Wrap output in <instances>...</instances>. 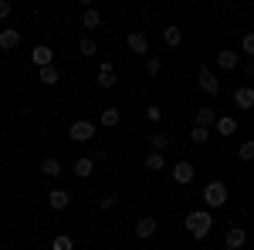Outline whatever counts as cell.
<instances>
[{
  "mask_svg": "<svg viewBox=\"0 0 254 250\" xmlns=\"http://www.w3.org/2000/svg\"><path fill=\"white\" fill-rule=\"evenodd\" d=\"M196 81H200V92H203V95H217V92H220V81H217V75L207 68V64H200Z\"/></svg>",
  "mask_w": 254,
  "mask_h": 250,
  "instance_id": "cell-4",
  "label": "cell"
},
{
  "mask_svg": "<svg viewBox=\"0 0 254 250\" xmlns=\"http://www.w3.org/2000/svg\"><path fill=\"white\" fill-rule=\"evenodd\" d=\"M146 118H149V122H159V118H163V108H159V105H149V108H146Z\"/></svg>",
  "mask_w": 254,
  "mask_h": 250,
  "instance_id": "cell-32",
  "label": "cell"
},
{
  "mask_svg": "<svg viewBox=\"0 0 254 250\" xmlns=\"http://www.w3.org/2000/svg\"><path fill=\"white\" fill-rule=\"evenodd\" d=\"M214 129H217L220 135H234V132H237V118H234V115H220Z\"/></svg>",
  "mask_w": 254,
  "mask_h": 250,
  "instance_id": "cell-22",
  "label": "cell"
},
{
  "mask_svg": "<svg viewBox=\"0 0 254 250\" xmlns=\"http://www.w3.org/2000/svg\"><path fill=\"white\" fill-rule=\"evenodd\" d=\"M142 162H146V169H149V173H159V169H166V155H163V152H153V149L146 152V159H142Z\"/></svg>",
  "mask_w": 254,
  "mask_h": 250,
  "instance_id": "cell-18",
  "label": "cell"
},
{
  "mask_svg": "<svg viewBox=\"0 0 254 250\" xmlns=\"http://www.w3.org/2000/svg\"><path fill=\"white\" fill-rule=\"evenodd\" d=\"M163 44H166V48H180V44H183V27H176V24L163 27Z\"/></svg>",
  "mask_w": 254,
  "mask_h": 250,
  "instance_id": "cell-16",
  "label": "cell"
},
{
  "mask_svg": "<svg viewBox=\"0 0 254 250\" xmlns=\"http://www.w3.org/2000/svg\"><path fill=\"white\" fill-rule=\"evenodd\" d=\"M241 75H248V78L254 75V61H241Z\"/></svg>",
  "mask_w": 254,
  "mask_h": 250,
  "instance_id": "cell-34",
  "label": "cell"
},
{
  "mask_svg": "<svg viewBox=\"0 0 254 250\" xmlns=\"http://www.w3.org/2000/svg\"><path fill=\"white\" fill-rule=\"evenodd\" d=\"M244 244H248V230H244V227H231V230H227V237H224V247L241 250Z\"/></svg>",
  "mask_w": 254,
  "mask_h": 250,
  "instance_id": "cell-13",
  "label": "cell"
},
{
  "mask_svg": "<svg viewBox=\"0 0 254 250\" xmlns=\"http://www.w3.org/2000/svg\"><path fill=\"white\" fill-rule=\"evenodd\" d=\"M126 44H129L132 54H149V38H146L142 31H132V34L126 38Z\"/></svg>",
  "mask_w": 254,
  "mask_h": 250,
  "instance_id": "cell-10",
  "label": "cell"
},
{
  "mask_svg": "<svg viewBox=\"0 0 254 250\" xmlns=\"http://www.w3.org/2000/svg\"><path fill=\"white\" fill-rule=\"evenodd\" d=\"M237 155H241L244 162H254V139H248V142H241V146H237Z\"/></svg>",
  "mask_w": 254,
  "mask_h": 250,
  "instance_id": "cell-29",
  "label": "cell"
},
{
  "mask_svg": "<svg viewBox=\"0 0 254 250\" xmlns=\"http://www.w3.org/2000/svg\"><path fill=\"white\" fill-rule=\"evenodd\" d=\"M31 61H34V68H51V64H55V48H51V44H38V48H34V51H31Z\"/></svg>",
  "mask_w": 254,
  "mask_h": 250,
  "instance_id": "cell-5",
  "label": "cell"
},
{
  "mask_svg": "<svg viewBox=\"0 0 254 250\" xmlns=\"http://www.w3.org/2000/svg\"><path fill=\"white\" fill-rule=\"evenodd\" d=\"M203 203H207V210H217V206H227V200H231V190H227V183H220V179H210L207 186H203Z\"/></svg>",
  "mask_w": 254,
  "mask_h": 250,
  "instance_id": "cell-2",
  "label": "cell"
},
{
  "mask_svg": "<svg viewBox=\"0 0 254 250\" xmlns=\"http://www.w3.org/2000/svg\"><path fill=\"white\" fill-rule=\"evenodd\" d=\"M149 146H153V152H166V149H170V135L166 132H149Z\"/></svg>",
  "mask_w": 254,
  "mask_h": 250,
  "instance_id": "cell-20",
  "label": "cell"
},
{
  "mask_svg": "<svg viewBox=\"0 0 254 250\" xmlns=\"http://www.w3.org/2000/svg\"><path fill=\"white\" fill-rule=\"evenodd\" d=\"M48 206H51L55 213L68 210V206H71V193H68V190H51V193H48Z\"/></svg>",
  "mask_w": 254,
  "mask_h": 250,
  "instance_id": "cell-9",
  "label": "cell"
},
{
  "mask_svg": "<svg viewBox=\"0 0 254 250\" xmlns=\"http://www.w3.org/2000/svg\"><path fill=\"white\" fill-rule=\"evenodd\" d=\"M119 118H122V115H119V108H116V105H109V108H102L98 122H102L105 129H116V125H119Z\"/></svg>",
  "mask_w": 254,
  "mask_h": 250,
  "instance_id": "cell-19",
  "label": "cell"
},
{
  "mask_svg": "<svg viewBox=\"0 0 254 250\" xmlns=\"http://www.w3.org/2000/svg\"><path fill=\"white\" fill-rule=\"evenodd\" d=\"M116 81H119V78H116V64H112V61H102V68H98L95 85L109 92V88H116Z\"/></svg>",
  "mask_w": 254,
  "mask_h": 250,
  "instance_id": "cell-7",
  "label": "cell"
},
{
  "mask_svg": "<svg viewBox=\"0 0 254 250\" xmlns=\"http://www.w3.org/2000/svg\"><path fill=\"white\" fill-rule=\"evenodd\" d=\"M78 54H81V58H95V54H98L95 41H92V38H81L78 41Z\"/></svg>",
  "mask_w": 254,
  "mask_h": 250,
  "instance_id": "cell-26",
  "label": "cell"
},
{
  "mask_svg": "<svg viewBox=\"0 0 254 250\" xmlns=\"http://www.w3.org/2000/svg\"><path fill=\"white\" fill-rule=\"evenodd\" d=\"M183 227H187V233L193 240H203L207 233L214 230V216H210V210H190L183 216Z\"/></svg>",
  "mask_w": 254,
  "mask_h": 250,
  "instance_id": "cell-1",
  "label": "cell"
},
{
  "mask_svg": "<svg viewBox=\"0 0 254 250\" xmlns=\"http://www.w3.org/2000/svg\"><path fill=\"white\" fill-rule=\"evenodd\" d=\"M139 250H146V247H139Z\"/></svg>",
  "mask_w": 254,
  "mask_h": 250,
  "instance_id": "cell-36",
  "label": "cell"
},
{
  "mask_svg": "<svg viewBox=\"0 0 254 250\" xmlns=\"http://www.w3.org/2000/svg\"><path fill=\"white\" fill-rule=\"evenodd\" d=\"M68 139H71V142H92V139H95V122L75 118V122L68 125Z\"/></svg>",
  "mask_w": 254,
  "mask_h": 250,
  "instance_id": "cell-3",
  "label": "cell"
},
{
  "mask_svg": "<svg viewBox=\"0 0 254 250\" xmlns=\"http://www.w3.org/2000/svg\"><path fill=\"white\" fill-rule=\"evenodd\" d=\"M10 10H14V7H10V0H0V20L10 17Z\"/></svg>",
  "mask_w": 254,
  "mask_h": 250,
  "instance_id": "cell-33",
  "label": "cell"
},
{
  "mask_svg": "<svg viewBox=\"0 0 254 250\" xmlns=\"http://www.w3.org/2000/svg\"><path fill=\"white\" fill-rule=\"evenodd\" d=\"M0 112H3V108H0Z\"/></svg>",
  "mask_w": 254,
  "mask_h": 250,
  "instance_id": "cell-37",
  "label": "cell"
},
{
  "mask_svg": "<svg viewBox=\"0 0 254 250\" xmlns=\"http://www.w3.org/2000/svg\"><path fill=\"white\" fill-rule=\"evenodd\" d=\"M17 44H20V31H14V27H3L0 31V48L3 51H14Z\"/></svg>",
  "mask_w": 254,
  "mask_h": 250,
  "instance_id": "cell-17",
  "label": "cell"
},
{
  "mask_svg": "<svg viewBox=\"0 0 254 250\" xmlns=\"http://www.w3.org/2000/svg\"><path fill=\"white\" fill-rule=\"evenodd\" d=\"M173 179L180 186H190L193 183V162H173Z\"/></svg>",
  "mask_w": 254,
  "mask_h": 250,
  "instance_id": "cell-12",
  "label": "cell"
},
{
  "mask_svg": "<svg viewBox=\"0 0 254 250\" xmlns=\"http://www.w3.org/2000/svg\"><path fill=\"white\" fill-rule=\"evenodd\" d=\"M234 105H237V108H244V112H251V108H254V88H251V85H241V88L234 92Z\"/></svg>",
  "mask_w": 254,
  "mask_h": 250,
  "instance_id": "cell-11",
  "label": "cell"
},
{
  "mask_svg": "<svg viewBox=\"0 0 254 250\" xmlns=\"http://www.w3.org/2000/svg\"><path fill=\"white\" fill-rule=\"evenodd\" d=\"M241 54L248 61H254V31H248V34L241 38Z\"/></svg>",
  "mask_w": 254,
  "mask_h": 250,
  "instance_id": "cell-25",
  "label": "cell"
},
{
  "mask_svg": "<svg viewBox=\"0 0 254 250\" xmlns=\"http://www.w3.org/2000/svg\"><path fill=\"white\" fill-rule=\"evenodd\" d=\"M116 206H119V190H116V193H109V196H102V200H98V210H102V213L116 210Z\"/></svg>",
  "mask_w": 254,
  "mask_h": 250,
  "instance_id": "cell-28",
  "label": "cell"
},
{
  "mask_svg": "<svg viewBox=\"0 0 254 250\" xmlns=\"http://www.w3.org/2000/svg\"><path fill=\"white\" fill-rule=\"evenodd\" d=\"M220 250H234V247H220Z\"/></svg>",
  "mask_w": 254,
  "mask_h": 250,
  "instance_id": "cell-35",
  "label": "cell"
},
{
  "mask_svg": "<svg viewBox=\"0 0 254 250\" xmlns=\"http://www.w3.org/2000/svg\"><path fill=\"white\" fill-rule=\"evenodd\" d=\"M71 169H75L78 179H88V176L95 173V159H92V155H81V159H75V166H71Z\"/></svg>",
  "mask_w": 254,
  "mask_h": 250,
  "instance_id": "cell-15",
  "label": "cell"
},
{
  "mask_svg": "<svg viewBox=\"0 0 254 250\" xmlns=\"http://www.w3.org/2000/svg\"><path fill=\"white\" fill-rule=\"evenodd\" d=\"M217 112L214 108H196L193 112V125H200V129H210V125H217Z\"/></svg>",
  "mask_w": 254,
  "mask_h": 250,
  "instance_id": "cell-14",
  "label": "cell"
},
{
  "mask_svg": "<svg viewBox=\"0 0 254 250\" xmlns=\"http://www.w3.org/2000/svg\"><path fill=\"white\" fill-rule=\"evenodd\" d=\"M98 24H102V14H98L95 7H88V10L81 14V27H85V31H95Z\"/></svg>",
  "mask_w": 254,
  "mask_h": 250,
  "instance_id": "cell-24",
  "label": "cell"
},
{
  "mask_svg": "<svg viewBox=\"0 0 254 250\" xmlns=\"http://www.w3.org/2000/svg\"><path fill=\"white\" fill-rule=\"evenodd\" d=\"M38 81L51 88V85H58V81H61V71L55 68V64H51V68H41V71H38Z\"/></svg>",
  "mask_w": 254,
  "mask_h": 250,
  "instance_id": "cell-21",
  "label": "cell"
},
{
  "mask_svg": "<svg viewBox=\"0 0 254 250\" xmlns=\"http://www.w3.org/2000/svg\"><path fill=\"white\" fill-rule=\"evenodd\" d=\"M51 250H75V240H71L68 233H58V237L51 240Z\"/></svg>",
  "mask_w": 254,
  "mask_h": 250,
  "instance_id": "cell-27",
  "label": "cell"
},
{
  "mask_svg": "<svg viewBox=\"0 0 254 250\" xmlns=\"http://www.w3.org/2000/svg\"><path fill=\"white\" fill-rule=\"evenodd\" d=\"M190 139L200 146V142H207V139H210V129H200V125H193V129H190Z\"/></svg>",
  "mask_w": 254,
  "mask_h": 250,
  "instance_id": "cell-31",
  "label": "cell"
},
{
  "mask_svg": "<svg viewBox=\"0 0 254 250\" xmlns=\"http://www.w3.org/2000/svg\"><path fill=\"white\" fill-rule=\"evenodd\" d=\"M159 71H163V61H159V58H146V75L156 78Z\"/></svg>",
  "mask_w": 254,
  "mask_h": 250,
  "instance_id": "cell-30",
  "label": "cell"
},
{
  "mask_svg": "<svg viewBox=\"0 0 254 250\" xmlns=\"http://www.w3.org/2000/svg\"><path fill=\"white\" fill-rule=\"evenodd\" d=\"M156 230H159V220H156V216H139V220H136V237H139V240L156 237Z\"/></svg>",
  "mask_w": 254,
  "mask_h": 250,
  "instance_id": "cell-8",
  "label": "cell"
},
{
  "mask_svg": "<svg viewBox=\"0 0 254 250\" xmlns=\"http://www.w3.org/2000/svg\"><path fill=\"white\" fill-rule=\"evenodd\" d=\"M41 173L48 176V179H55V176L64 173V166H61L58 159H41Z\"/></svg>",
  "mask_w": 254,
  "mask_h": 250,
  "instance_id": "cell-23",
  "label": "cell"
},
{
  "mask_svg": "<svg viewBox=\"0 0 254 250\" xmlns=\"http://www.w3.org/2000/svg\"><path fill=\"white\" fill-rule=\"evenodd\" d=\"M217 68L220 71H234V68H241V51H231V48H224V51H217Z\"/></svg>",
  "mask_w": 254,
  "mask_h": 250,
  "instance_id": "cell-6",
  "label": "cell"
}]
</instances>
